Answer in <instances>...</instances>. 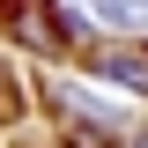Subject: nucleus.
<instances>
[{"label": "nucleus", "mask_w": 148, "mask_h": 148, "mask_svg": "<svg viewBox=\"0 0 148 148\" xmlns=\"http://www.w3.org/2000/svg\"><path fill=\"white\" fill-rule=\"evenodd\" d=\"M0 30H15L30 52H59L67 45V22H59L52 0H0Z\"/></svg>", "instance_id": "1"}, {"label": "nucleus", "mask_w": 148, "mask_h": 148, "mask_svg": "<svg viewBox=\"0 0 148 148\" xmlns=\"http://www.w3.org/2000/svg\"><path fill=\"white\" fill-rule=\"evenodd\" d=\"M133 148H148V141H133Z\"/></svg>", "instance_id": "5"}, {"label": "nucleus", "mask_w": 148, "mask_h": 148, "mask_svg": "<svg viewBox=\"0 0 148 148\" xmlns=\"http://www.w3.org/2000/svg\"><path fill=\"white\" fill-rule=\"evenodd\" d=\"M96 74H111V82H126L133 96H148V52H133V45H104V52H96Z\"/></svg>", "instance_id": "2"}, {"label": "nucleus", "mask_w": 148, "mask_h": 148, "mask_svg": "<svg viewBox=\"0 0 148 148\" xmlns=\"http://www.w3.org/2000/svg\"><path fill=\"white\" fill-rule=\"evenodd\" d=\"M15 111H22V104H15V82L0 74V119H15Z\"/></svg>", "instance_id": "4"}, {"label": "nucleus", "mask_w": 148, "mask_h": 148, "mask_svg": "<svg viewBox=\"0 0 148 148\" xmlns=\"http://www.w3.org/2000/svg\"><path fill=\"white\" fill-rule=\"evenodd\" d=\"M104 22H126V30H148V0H96Z\"/></svg>", "instance_id": "3"}]
</instances>
